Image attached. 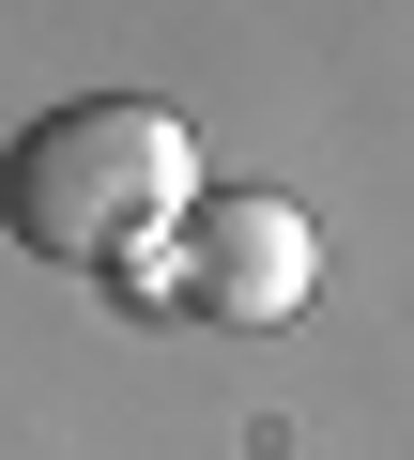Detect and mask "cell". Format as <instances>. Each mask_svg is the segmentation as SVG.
<instances>
[{
  "mask_svg": "<svg viewBox=\"0 0 414 460\" xmlns=\"http://www.w3.org/2000/svg\"><path fill=\"white\" fill-rule=\"evenodd\" d=\"M184 215H199V138L169 108H138V93L47 108L16 154H0V230H16L31 261H77V277L169 246Z\"/></svg>",
  "mask_w": 414,
  "mask_h": 460,
  "instance_id": "obj_1",
  "label": "cell"
},
{
  "mask_svg": "<svg viewBox=\"0 0 414 460\" xmlns=\"http://www.w3.org/2000/svg\"><path fill=\"white\" fill-rule=\"evenodd\" d=\"M322 292V230L261 184H199V215L169 230V307L199 323H292Z\"/></svg>",
  "mask_w": 414,
  "mask_h": 460,
  "instance_id": "obj_2",
  "label": "cell"
}]
</instances>
